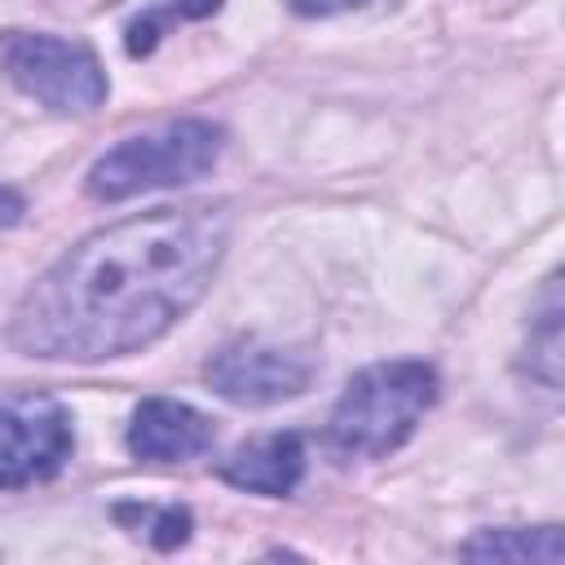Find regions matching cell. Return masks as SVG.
Here are the masks:
<instances>
[{
    "instance_id": "6da1fadb",
    "label": "cell",
    "mask_w": 565,
    "mask_h": 565,
    "mask_svg": "<svg viewBox=\"0 0 565 565\" xmlns=\"http://www.w3.org/2000/svg\"><path fill=\"white\" fill-rule=\"evenodd\" d=\"M225 243L230 212L221 203L154 207L106 225L26 287L9 340L49 362L137 353L203 300Z\"/></svg>"
},
{
    "instance_id": "7a4b0ae2",
    "label": "cell",
    "mask_w": 565,
    "mask_h": 565,
    "mask_svg": "<svg viewBox=\"0 0 565 565\" xmlns=\"http://www.w3.org/2000/svg\"><path fill=\"white\" fill-rule=\"evenodd\" d=\"M433 402H437V371L428 362H415V358L375 362L358 371L340 393L327 437L340 455L375 459L397 450Z\"/></svg>"
},
{
    "instance_id": "3957f363",
    "label": "cell",
    "mask_w": 565,
    "mask_h": 565,
    "mask_svg": "<svg viewBox=\"0 0 565 565\" xmlns=\"http://www.w3.org/2000/svg\"><path fill=\"white\" fill-rule=\"evenodd\" d=\"M225 146V132L207 119H177L163 124L154 132L128 137L115 150H106L93 168H88V194L102 203H119L146 190H163V185H190L203 172L216 168Z\"/></svg>"
},
{
    "instance_id": "277c9868",
    "label": "cell",
    "mask_w": 565,
    "mask_h": 565,
    "mask_svg": "<svg viewBox=\"0 0 565 565\" xmlns=\"http://www.w3.org/2000/svg\"><path fill=\"white\" fill-rule=\"evenodd\" d=\"M0 75L57 115H93L106 102L97 53L49 31H0Z\"/></svg>"
},
{
    "instance_id": "5b68a950",
    "label": "cell",
    "mask_w": 565,
    "mask_h": 565,
    "mask_svg": "<svg viewBox=\"0 0 565 565\" xmlns=\"http://www.w3.org/2000/svg\"><path fill=\"white\" fill-rule=\"evenodd\" d=\"M75 450L71 415L53 397H18L0 406V490L49 481Z\"/></svg>"
},
{
    "instance_id": "8992f818",
    "label": "cell",
    "mask_w": 565,
    "mask_h": 565,
    "mask_svg": "<svg viewBox=\"0 0 565 565\" xmlns=\"http://www.w3.org/2000/svg\"><path fill=\"white\" fill-rule=\"evenodd\" d=\"M203 380L234 406H274L309 388L313 362L296 349L247 335V340H230L225 349H216L203 366Z\"/></svg>"
},
{
    "instance_id": "52a82bcc",
    "label": "cell",
    "mask_w": 565,
    "mask_h": 565,
    "mask_svg": "<svg viewBox=\"0 0 565 565\" xmlns=\"http://www.w3.org/2000/svg\"><path fill=\"white\" fill-rule=\"evenodd\" d=\"M212 441H216L212 419L172 397H146L128 424V450L146 463H181L212 450Z\"/></svg>"
},
{
    "instance_id": "ba28073f",
    "label": "cell",
    "mask_w": 565,
    "mask_h": 565,
    "mask_svg": "<svg viewBox=\"0 0 565 565\" xmlns=\"http://www.w3.org/2000/svg\"><path fill=\"white\" fill-rule=\"evenodd\" d=\"M221 481L238 486V490H252V494H269V499H282L300 486L305 477V441L300 433H269V437H256L247 446H238L230 459H221Z\"/></svg>"
},
{
    "instance_id": "9c48e42d",
    "label": "cell",
    "mask_w": 565,
    "mask_h": 565,
    "mask_svg": "<svg viewBox=\"0 0 565 565\" xmlns=\"http://www.w3.org/2000/svg\"><path fill=\"white\" fill-rule=\"evenodd\" d=\"M459 556L468 561H547L561 565L565 561V539L556 525H539V530H481L477 539H468L459 547Z\"/></svg>"
},
{
    "instance_id": "30bf717a",
    "label": "cell",
    "mask_w": 565,
    "mask_h": 565,
    "mask_svg": "<svg viewBox=\"0 0 565 565\" xmlns=\"http://www.w3.org/2000/svg\"><path fill=\"white\" fill-rule=\"evenodd\" d=\"M115 521L124 525H137V534H146L159 552L168 547H181L190 539V512L185 508H146V503H119L115 508Z\"/></svg>"
},
{
    "instance_id": "8fae6325",
    "label": "cell",
    "mask_w": 565,
    "mask_h": 565,
    "mask_svg": "<svg viewBox=\"0 0 565 565\" xmlns=\"http://www.w3.org/2000/svg\"><path fill=\"white\" fill-rule=\"evenodd\" d=\"M216 9H221V0H172V4H163V9H150V13H141V18L128 22V53H132V57H146V53L159 44L163 26L190 22V18H207V13H216Z\"/></svg>"
},
{
    "instance_id": "7c38bea8",
    "label": "cell",
    "mask_w": 565,
    "mask_h": 565,
    "mask_svg": "<svg viewBox=\"0 0 565 565\" xmlns=\"http://www.w3.org/2000/svg\"><path fill=\"white\" fill-rule=\"evenodd\" d=\"M366 0H291V9L300 18H331V13H344V9H358Z\"/></svg>"
},
{
    "instance_id": "4fadbf2b",
    "label": "cell",
    "mask_w": 565,
    "mask_h": 565,
    "mask_svg": "<svg viewBox=\"0 0 565 565\" xmlns=\"http://www.w3.org/2000/svg\"><path fill=\"white\" fill-rule=\"evenodd\" d=\"M22 216V199L13 194V190H0V225H9V221H18Z\"/></svg>"
}]
</instances>
